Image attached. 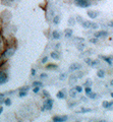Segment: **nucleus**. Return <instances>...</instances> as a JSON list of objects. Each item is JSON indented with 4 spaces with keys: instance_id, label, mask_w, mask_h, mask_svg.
<instances>
[{
    "instance_id": "nucleus-1",
    "label": "nucleus",
    "mask_w": 113,
    "mask_h": 122,
    "mask_svg": "<svg viewBox=\"0 0 113 122\" xmlns=\"http://www.w3.org/2000/svg\"><path fill=\"white\" fill-rule=\"evenodd\" d=\"M74 4L81 8H89L93 5V0H74Z\"/></svg>"
},
{
    "instance_id": "nucleus-2",
    "label": "nucleus",
    "mask_w": 113,
    "mask_h": 122,
    "mask_svg": "<svg viewBox=\"0 0 113 122\" xmlns=\"http://www.w3.org/2000/svg\"><path fill=\"white\" fill-rule=\"evenodd\" d=\"M14 53H15V48L14 47H10V48H7L6 50L3 51V58L4 59H9L10 57H12L14 55Z\"/></svg>"
},
{
    "instance_id": "nucleus-3",
    "label": "nucleus",
    "mask_w": 113,
    "mask_h": 122,
    "mask_svg": "<svg viewBox=\"0 0 113 122\" xmlns=\"http://www.w3.org/2000/svg\"><path fill=\"white\" fill-rule=\"evenodd\" d=\"M53 104H54V101L52 100V99H50V98H46V100L44 101L43 106L45 107V109H46L47 111H51L52 108H53Z\"/></svg>"
},
{
    "instance_id": "nucleus-4",
    "label": "nucleus",
    "mask_w": 113,
    "mask_h": 122,
    "mask_svg": "<svg viewBox=\"0 0 113 122\" xmlns=\"http://www.w3.org/2000/svg\"><path fill=\"white\" fill-rule=\"evenodd\" d=\"M94 37L98 38V39H104V38L108 37V32L105 30H97V32L94 33Z\"/></svg>"
},
{
    "instance_id": "nucleus-5",
    "label": "nucleus",
    "mask_w": 113,
    "mask_h": 122,
    "mask_svg": "<svg viewBox=\"0 0 113 122\" xmlns=\"http://www.w3.org/2000/svg\"><path fill=\"white\" fill-rule=\"evenodd\" d=\"M81 68H82V65L80 63H77V62H74V63H71L69 67H68V70L70 72H77L78 70H81Z\"/></svg>"
},
{
    "instance_id": "nucleus-6",
    "label": "nucleus",
    "mask_w": 113,
    "mask_h": 122,
    "mask_svg": "<svg viewBox=\"0 0 113 122\" xmlns=\"http://www.w3.org/2000/svg\"><path fill=\"white\" fill-rule=\"evenodd\" d=\"M67 119H68V116H67V115L53 116V117H52V121H54V122H64V121H67Z\"/></svg>"
},
{
    "instance_id": "nucleus-7",
    "label": "nucleus",
    "mask_w": 113,
    "mask_h": 122,
    "mask_svg": "<svg viewBox=\"0 0 113 122\" xmlns=\"http://www.w3.org/2000/svg\"><path fill=\"white\" fill-rule=\"evenodd\" d=\"M11 17H12V16H11V13L9 12V11H3V13H2V20H3V21H4V22H6V24H7V22H9V20H11Z\"/></svg>"
},
{
    "instance_id": "nucleus-8",
    "label": "nucleus",
    "mask_w": 113,
    "mask_h": 122,
    "mask_svg": "<svg viewBox=\"0 0 113 122\" xmlns=\"http://www.w3.org/2000/svg\"><path fill=\"white\" fill-rule=\"evenodd\" d=\"M7 81H8L7 74L3 71H0V85H4V83L7 82Z\"/></svg>"
},
{
    "instance_id": "nucleus-9",
    "label": "nucleus",
    "mask_w": 113,
    "mask_h": 122,
    "mask_svg": "<svg viewBox=\"0 0 113 122\" xmlns=\"http://www.w3.org/2000/svg\"><path fill=\"white\" fill-rule=\"evenodd\" d=\"M87 14H88V16L91 18V20H95L98 15H99V12H97L95 10H88L87 11Z\"/></svg>"
},
{
    "instance_id": "nucleus-10",
    "label": "nucleus",
    "mask_w": 113,
    "mask_h": 122,
    "mask_svg": "<svg viewBox=\"0 0 113 122\" xmlns=\"http://www.w3.org/2000/svg\"><path fill=\"white\" fill-rule=\"evenodd\" d=\"M56 97H57L59 100H63V99H66V91L65 90H61L59 91L57 95H56Z\"/></svg>"
},
{
    "instance_id": "nucleus-11",
    "label": "nucleus",
    "mask_w": 113,
    "mask_h": 122,
    "mask_svg": "<svg viewBox=\"0 0 113 122\" xmlns=\"http://www.w3.org/2000/svg\"><path fill=\"white\" fill-rule=\"evenodd\" d=\"M50 56H51V58L54 59V60H59V59H60V54H59V52H58L57 50L52 51L51 54H50Z\"/></svg>"
},
{
    "instance_id": "nucleus-12",
    "label": "nucleus",
    "mask_w": 113,
    "mask_h": 122,
    "mask_svg": "<svg viewBox=\"0 0 113 122\" xmlns=\"http://www.w3.org/2000/svg\"><path fill=\"white\" fill-rule=\"evenodd\" d=\"M82 28H84L85 30H91V25H92V21L90 20H84L82 21Z\"/></svg>"
},
{
    "instance_id": "nucleus-13",
    "label": "nucleus",
    "mask_w": 113,
    "mask_h": 122,
    "mask_svg": "<svg viewBox=\"0 0 113 122\" xmlns=\"http://www.w3.org/2000/svg\"><path fill=\"white\" fill-rule=\"evenodd\" d=\"M52 38H53L54 40H59L60 38H61V34H60L58 30H53V32H52Z\"/></svg>"
},
{
    "instance_id": "nucleus-14",
    "label": "nucleus",
    "mask_w": 113,
    "mask_h": 122,
    "mask_svg": "<svg viewBox=\"0 0 113 122\" xmlns=\"http://www.w3.org/2000/svg\"><path fill=\"white\" fill-rule=\"evenodd\" d=\"M77 79L78 78H77V75H75V74H71L69 76V83H70V85H74V83L77 81Z\"/></svg>"
},
{
    "instance_id": "nucleus-15",
    "label": "nucleus",
    "mask_w": 113,
    "mask_h": 122,
    "mask_svg": "<svg viewBox=\"0 0 113 122\" xmlns=\"http://www.w3.org/2000/svg\"><path fill=\"white\" fill-rule=\"evenodd\" d=\"M100 58H102L105 62L109 65H112V58L111 57H107V56H100Z\"/></svg>"
},
{
    "instance_id": "nucleus-16",
    "label": "nucleus",
    "mask_w": 113,
    "mask_h": 122,
    "mask_svg": "<svg viewBox=\"0 0 113 122\" xmlns=\"http://www.w3.org/2000/svg\"><path fill=\"white\" fill-rule=\"evenodd\" d=\"M64 35H65V38L69 39V38L72 37V30L71 29H66L64 30Z\"/></svg>"
},
{
    "instance_id": "nucleus-17",
    "label": "nucleus",
    "mask_w": 113,
    "mask_h": 122,
    "mask_svg": "<svg viewBox=\"0 0 113 122\" xmlns=\"http://www.w3.org/2000/svg\"><path fill=\"white\" fill-rule=\"evenodd\" d=\"M46 69H49V70H56V69H58V66L56 65V64H51V63H49V64H47Z\"/></svg>"
},
{
    "instance_id": "nucleus-18",
    "label": "nucleus",
    "mask_w": 113,
    "mask_h": 122,
    "mask_svg": "<svg viewBox=\"0 0 113 122\" xmlns=\"http://www.w3.org/2000/svg\"><path fill=\"white\" fill-rule=\"evenodd\" d=\"M77 94H78V93L77 92V90H75V89H71V90L69 91V96H70V98H72V99L77 98Z\"/></svg>"
},
{
    "instance_id": "nucleus-19",
    "label": "nucleus",
    "mask_w": 113,
    "mask_h": 122,
    "mask_svg": "<svg viewBox=\"0 0 113 122\" xmlns=\"http://www.w3.org/2000/svg\"><path fill=\"white\" fill-rule=\"evenodd\" d=\"M105 74H106V73H105V70L104 69H99V70L97 71V76L99 78H104L105 77Z\"/></svg>"
},
{
    "instance_id": "nucleus-20",
    "label": "nucleus",
    "mask_w": 113,
    "mask_h": 122,
    "mask_svg": "<svg viewBox=\"0 0 113 122\" xmlns=\"http://www.w3.org/2000/svg\"><path fill=\"white\" fill-rule=\"evenodd\" d=\"M87 97L90 98V99H92V100H95V99L98 98V95L96 93H93V92H91L90 94H87Z\"/></svg>"
},
{
    "instance_id": "nucleus-21",
    "label": "nucleus",
    "mask_w": 113,
    "mask_h": 122,
    "mask_svg": "<svg viewBox=\"0 0 113 122\" xmlns=\"http://www.w3.org/2000/svg\"><path fill=\"white\" fill-rule=\"evenodd\" d=\"M90 112H92V109H90V108H82V110L78 111V113H81V114H86V113H90Z\"/></svg>"
},
{
    "instance_id": "nucleus-22",
    "label": "nucleus",
    "mask_w": 113,
    "mask_h": 122,
    "mask_svg": "<svg viewBox=\"0 0 113 122\" xmlns=\"http://www.w3.org/2000/svg\"><path fill=\"white\" fill-rule=\"evenodd\" d=\"M2 2L4 3L5 5H12L14 2H15V0H2Z\"/></svg>"
},
{
    "instance_id": "nucleus-23",
    "label": "nucleus",
    "mask_w": 113,
    "mask_h": 122,
    "mask_svg": "<svg viewBox=\"0 0 113 122\" xmlns=\"http://www.w3.org/2000/svg\"><path fill=\"white\" fill-rule=\"evenodd\" d=\"M77 48L80 51H82V50H84V49L86 48V46H85L84 43H77Z\"/></svg>"
},
{
    "instance_id": "nucleus-24",
    "label": "nucleus",
    "mask_w": 113,
    "mask_h": 122,
    "mask_svg": "<svg viewBox=\"0 0 113 122\" xmlns=\"http://www.w3.org/2000/svg\"><path fill=\"white\" fill-rule=\"evenodd\" d=\"M59 20H60V17L58 16V15H54L53 16V24L55 25H57L59 24Z\"/></svg>"
},
{
    "instance_id": "nucleus-25",
    "label": "nucleus",
    "mask_w": 113,
    "mask_h": 122,
    "mask_svg": "<svg viewBox=\"0 0 113 122\" xmlns=\"http://www.w3.org/2000/svg\"><path fill=\"white\" fill-rule=\"evenodd\" d=\"M100 64V60H98V59H96V60H92V64H91V66L92 67H96V66H98Z\"/></svg>"
},
{
    "instance_id": "nucleus-26",
    "label": "nucleus",
    "mask_w": 113,
    "mask_h": 122,
    "mask_svg": "<svg viewBox=\"0 0 113 122\" xmlns=\"http://www.w3.org/2000/svg\"><path fill=\"white\" fill-rule=\"evenodd\" d=\"M75 22H77V20H75L74 17H72V16L69 17V20H68V25H74Z\"/></svg>"
},
{
    "instance_id": "nucleus-27",
    "label": "nucleus",
    "mask_w": 113,
    "mask_h": 122,
    "mask_svg": "<svg viewBox=\"0 0 113 122\" xmlns=\"http://www.w3.org/2000/svg\"><path fill=\"white\" fill-rule=\"evenodd\" d=\"M84 86H93V81H92L90 78H88V79H87V81H85Z\"/></svg>"
},
{
    "instance_id": "nucleus-28",
    "label": "nucleus",
    "mask_w": 113,
    "mask_h": 122,
    "mask_svg": "<svg viewBox=\"0 0 113 122\" xmlns=\"http://www.w3.org/2000/svg\"><path fill=\"white\" fill-rule=\"evenodd\" d=\"M28 95V92L27 91H20V94H18V97L20 98H24Z\"/></svg>"
},
{
    "instance_id": "nucleus-29",
    "label": "nucleus",
    "mask_w": 113,
    "mask_h": 122,
    "mask_svg": "<svg viewBox=\"0 0 113 122\" xmlns=\"http://www.w3.org/2000/svg\"><path fill=\"white\" fill-rule=\"evenodd\" d=\"M32 86H42V82L39 81H33L32 83Z\"/></svg>"
},
{
    "instance_id": "nucleus-30",
    "label": "nucleus",
    "mask_w": 113,
    "mask_h": 122,
    "mask_svg": "<svg viewBox=\"0 0 113 122\" xmlns=\"http://www.w3.org/2000/svg\"><path fill=\"white\" fill-rule=\"evenodd\" d=\"M3 103H4V105H5V106L8 107V106L11 105V100H10V99H8V98H7V99H4V102H3Z\"/></svg>"
},
{
    "instance_id": "nucleus-31",
    "label": "nucleus",
    "mask_w": 113,
    "mask_h": 122,
    "mask_svg": "<svg viewBox=\"0 0 113 122\" xmlns=\"http://www.w3.org/2000/svg\"><path fill=\"white\" fill-rule=\"evenodd\" d=\"M74 89L77 90V92L78 94H81L82 92V90H84V89H82V86H74Z\"/></svg>"
},
{
    "instance_id": "nucleus-32",
    "label": "nucleus",
    "mask_w": 113,
    "mask_h": 122,
    "mask_svg": "<svg viewBox=\"0 0 113 122\" xmlns=\"http://www.w3.org/2000/svg\"><path fill=\"white\" fill-rule=\"evenodd\" d=\"M66 79V73H60L59 74V81H65Z\"/></svg>"
},
{
    "instance_id": "nucleus-33",
    "label": "nucleus",
    "mask_w": 113,
    "mask_h": 122,
    "mask_svg": "<svg viewBox=\"0 0 113 122\" xmlns=\"http://www.w3.org/2000/svg\"><path fill=\"white\" fill-rule=\"evenodd\" d=\"M41 90V86H34L33 87V93L34 94H38Z\"/></svg>"
},
{
    "instance_id": "nucleus-34",
    "label": "nucleus",
    "mask_w": 113,
    "mask_h": 122,
    "mask_svg": "<svg viewBox=\"0 0 113 122\" xmlns=\"http://www.w3.org/2000/svg\"><path fill=\"white\" fill-rule=\"evenodd\" d=\"M91 29H92V30H97V29H99V25L96 24V22H94V21H92Z\"/></svg>"
},
{
    "instance_id": "nucleus-35",
    "label": "nucleus",
    "mask_w": 113,
    "mask_h": 122,
    "mask_svg": "<svg viewBox=\"0 0 113 122\" xmlns=\"http://www.w3.org/2000/svg\"><path fill=\"white\" fill-rule=\"evenodd\" d=\"M48 59H49L48 56H44L42 58V60H41V63H42V64H46L48 62Z\"/></svg>"
},
{
    "instance_id": "nucleus-36",
    "label": "nucleus",
    "mask_w": 113,
    "mask_h": 122,
    "mask_svg": "<svg viewBox=\"0 0 113 122\" xmlns=\"http://www.w3.org/2000/svg\"><path fill=\"white\" fill-rule=\"evenodd\" d=\"M92 92V86H86L85 87V93H86V95L87 94H90Z\"/></svg>"
},
{
    "instance_id": "nucleus-37",
    "label": "nucleus",
    "mask_w": 113,
    "mask_h": 122,
    "mask_svg": "<svg viewBox=\"0 0 113 122\" xmlns=\"http://www.w3.org/2000/svg\"><path fill=\"white\" fill-rule=\"evenodd\" d=\"M84 72H82V71H80V70H78V72H77V73H75V75H77V78L78 79H80V78H82V76H84Z\"/></svg>"
},
{
    "instance_id": "nucleus-38",
    "label": "nucleus",
    "mask_w": 113,
    "mask_h": 122,
    "mask_svg": "<svg viewBox=\"0 0 113 122\" xmlns=\"http://www.w3.org/2000/svg\"><path fill=\"white\" fill-rule=\"evenodd\" d=\"M43 97L44 98H50V94L48 91H43Z\"/></svg>"
},
{
    "instance_id": "nucleus-39",
    "label": "nucleus",
    "mask_w": 113,
    "mask_h": 122,
    "mask_svg": "<svg viewBox=\"0 0 113 122\" xmlns=\"http://www.w3.org/2000/svg\"><path fill=\"white\" fill-rule=\"evenodd\" d=\"M75 20H77V22H81V24H82V21H84V20H82V17L81 15H77V16L75 17Z\"/></svg>"
},
{
    "instance_id": "nucleus-40",
    "label": "nucleus",
    "mask_w": 113,
    "mask_h": 122,
    "mask_svg": "<svg viewBox=\"0 0 113 122\" xmlns=\"http://www.w3.org/2000/svg\"><path fill=\"white\" fill-rule=\"evenodd\" d=\"M90 42H91V43H93V44H97V43H98V38L94 37V38H92V39H90Z\"/></svg>"
},
{
    "instance_id": "nucleus-41",
    "label": "nucleus",
    "mask_w": 113,
    "mask_h": 122,
    "mask_svg": "<svg viewBox=\"0 0 113 122\" xmlns=\"http://www.w3.org/2000/svg\"><path fill=\"white\" fill-rule=\"evenodd\" d=\"M85 62L88 64V65L91 66V64H92V59H91V58H86V59H85Z\"/></svg>"
},
{
    "instance_id": "nucleus-42",
    "label": "nucleus",
    "mask_w": 113,
    "mask_h": 122,
    "mask_svg": "<svg viewBox=\"0 0 113 122\" xmlns=\"http://www.w3.org/2000/svg\"><path fill=\"white\" fill-rule=\"evenodd\" d=\"M108 105H109V102H108V101H104V102L102 103L103 108H106V109H108Z\"/></svg>"
},
{
    "instance_id": "nucleus-43",
    "label": "nucleus",
    "mask_w": 113,
    "mask_h": 122,
    "mask_svg": "<svg viewBox=\"0 0 113 122\" xmlns=\"http://www.w3.org/2000/svg\"><path fill=\"white\" fill-rule=\"evenodd\" d=\"M40 77L42 78V79H46V78L48 77V74H47V73H41V74H40Z\"/></svg>"
},
{
    "instance_id": "nucleus-44",
    "label": "nucleus",
    "mask_w": 113,
    "mask_h": 122,
    "mask_svg": "<svg viewBox=\"0 0 113 122\" xmlns=\"http://www.w3.org/2000/svg\"><path fill=\"white\" fill-rule=\"evenodd\" d=\"M4 97H5L4 94H0V104L4 102Z\"/></svg>"
},
{
    "instance_id": "nucleus-45",
    "label": "nucleus",
    "mask_w": 113,
    "mask_h": 122,
    "mask_svg": "<svg viewBox=\"0 0 113 122\" xmlns=\"http://www.w3.org/2000/svg\"><path fill=\"white\" fill-rule=\"evenodd\" d=\"M74 41H77V42H84L85 39H84V38H74Z\"/></svg>"
},
{
    "instance_id": "nucleus-46",
    "label": "nucleus",
    "mask_w": 113,
    "mask_h": 122,
    "mask_svg": "<svg viewBox=\"0 0 113 122\" xmlns=\"http://www.w3.org/2000/svg\"><path fill=\"white\" fill-rule=\"evenodd\" d=\"M30 90V87L29 86H22V87H21V89H20V91H29Z\"/></svg>"
},
{
    "instance_id": "nucleus-47",
    "label": "nucleus",
    "mask_w": 113,
    "mask_h": 122,
    "mask_svg": "<svg viewBox=\"0 0 113 122\" xmlns=\"http://www.w3.org/2000/svg\"><path fill=\"white\" fill-rule=\"evenodd\" d=\"M113 107V101H111V102H109V105H108V109H110V108H112Z\"/></svg>"
},
{
    "instance_id": "nucleus-48",
    "label": "nucleus",
    "mask_w": 113,
    "mask_h": 122,
    "mask_svg": "<svg viewBox=\"0 0 113 122\" xmlns=\"http://www.w3.org/2000/svg\"><path fill=\"white\" fill-rule=\"evenodd\" d=\"M31 73H32V75H35L36 74V69H34L33 68V69L31 70Z\"/></svg>"
},
{
    "instance_id": "nucleus-49",
    "label": "nucleus",
    "mask_w": 113,
    "mask_h": 122,
    "mask_svg": "<svg viewBox=\"0 0 113 122\" xmlns=\"http://www.w3.org/2000/svg\"><path fill=\"white\" fill-rule=\"evenodd\" d=\"M108 26H110V28H113V20H111L110 22L108 24Z\"/></svg>"
},
{
    "instance_id": "nucleus-50",
    "label": "nucleus",
    "mask_w": 113,
    "mask_h": 122,
    "mask_svg": "<svg viewBox=\"0 0 113 122\" xmlns=\"http://www.w3.org/2000/svg\"><path fill=\"white\" fill-rule=\"evenodd\" d=\"M1 51H2V42L0 41V52H1Z\"/></svg>"
},
{
    "instance_id": "nucleus-51",
    "label": "nucleus",
    "mask_w": 113,
    "mask_h": 122,
    "mask_svg": "<svg viewBox=\"0 0 113 122\" xmlns=\"http://www.w3.org/2000/svg\"><path fill=\"white\" fill-rule=\"evenodd\" d=\"M59 47H60V44H56V47H55V49L57 50V49H59Z\"/></svg>"
},
{
    "instance_id": "nucleus-52",
    "label": "nucleus",
    "mask_w": 113,
    "mask_h": 122,
    "mask_svg": "<svg viewBox=\"0 0 113 122\" xmlns=\"http://www.w3.org/2000/svg\"><path fill=\"white\" fill-rule=\"evenodd\" d=\"M2 111H3V108H2V107H0V115H1V113H2Z\"/></svg>"
},
{
    "instance_id": "nucleus-53",
    "label": "nucleus",
    "mask_w": 113,
    "mask_h": 122,
    "mask_svg": "<svg viewBox=\"0 0 113 122\" xmlns=\"http://www.w3.org/2000/svg\"><path fill=\"white\" fill-rule=\"evenodd\" d=\"M110 86H113V79H111V81H110Z\"/></svg>"
},
{
    "instance_id": "nucleus-54",
    "label": "nucleus",
    "mask_w": 113,
    "mask_h": 122,
    "mask_svg": "<svg viewBox=\"0 0 113 122\" xmlns=\"http://www.w3.org/2000/svg\"><path fill=\"white\" fill-rule=\"evenodd\" d=\"M110 96H111V98H113V93H111V94H110Z\"/></svg>"
}]
</instances>
